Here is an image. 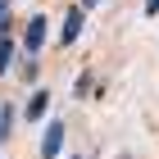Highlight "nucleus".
Instances as JSON below:
<instances>
[{"label":"nucleus","mask_w":159,"mask_h":159,"mask_svg":"<svg viewBox=\"0 0 159 159\" xmlns=\"http://www.w3.org/2000/svg\"><path fill=\"white\" fill-rule=\"evenodd\" d=\"M9 68H14V41H9V37H0V77L9 73Z\"/></svg>","instance_id":"5"},{"label":"nucleus","mask_w":159,"mask_h":159,"mask_svg":"<svg viewBox=\"0 0 159 159\" xmlns=\"http://www.w3.org/2000/svg\"><path fill=\"white\" fill-rule=\"evenodd\" d=\"M5 27H9V0H0V37H5Z\"/></svg>","instance_id":"6"},{"label":"nucleus","mask_w":159,"mask_h":159,"mask_svg":"<svg viewBox=\"0 0 159 159\" xmlns=\"http://www.w3.org/2000/svg\"><path fill=\"white\" fill-rule=\"evenodd\" d=\"M82 5H96V0H82Z\"/></svg>","instance_id":"8"},{"label":"nucleus","mask_w":159,"mask_h":159,"mask_svg":"<svg viewBox=\"0 0 159 159\" xmlns=\"http://www.w3.org/2000/svg\"><path fill=\"white\" fill-rule=\"evenodd\" d=\"M46 32H50V27H46V18H41V14H32V18H27V27H23V46L37 55V50L46 46Z\"/></svg>","instance_id":"2"},{"label":"nucleus","mask_w":159,"mask_h":159,"mask_svg":"<svg viewBox=\"0 0 159 159\" xmlns=\"http://www.w3.org/2000/svg\"><path fill=\"white\" fill-rule=\"evenodd\" d=\"M46 109H50V91H32V100H27V123H37Z\"/></svg>","instance_id":"4"},{"label":"nucleus","mask_w":159,"mask_h":159,"mask_svg":"<svg viewBox=\"0 0 159 159\" xmlns=\"http://www.w3.org/2000/svg\"><path fill=\"white\" fill-rule=\"evenodd\" d=\"M82 23H86V14H82V9H73L68 18H64V32H59V41H64V46H73V41L82 37Z\"/></svg>","instance_id":"3"},{"label":"nucleus","mask_w":159,"mask_h":159,"mask_svg":"<svg viewBox=\"0 0 159 159\" xmlns=\"http://www.w3.org/2000/svg\"><path fill=\"white\" fill-rule=\"evenodd\" d=\"M59 150H64V123L50 118L46 132H41V159H59Z\"/></svg>","instance_id":"1"},{"label":"nucleus","mask_w":159,"mask_h":159,"mask_svg":"<svg viewBox=\"0 0 159 159\" xmlns=\"http://www.w3.org/2000/svg\"><path fill=\"white\" fill-rule=\"evenodd\" d=\"M146 14H150V18H155V14H159V0H150V5H146Z\"/></svg>","instance_id":"7"}]
</instances>
